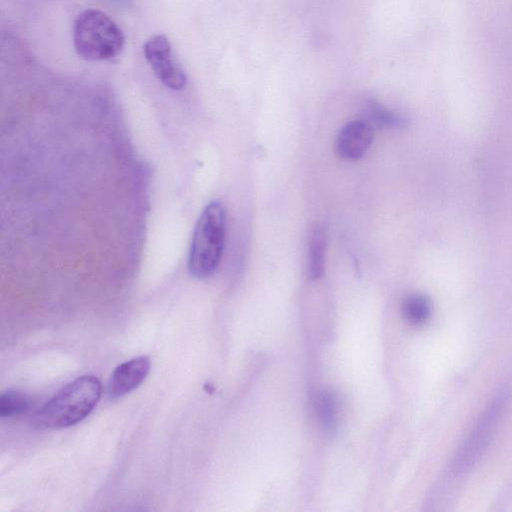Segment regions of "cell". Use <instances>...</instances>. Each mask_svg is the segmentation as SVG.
Returning a JSON list of instances; mask_svg holds the SVG:
<instances>
[{
  "label": "cell",
  "mask_w": 512,
  "mask_h": 512,
  "mask_svg": "<svg viewBox=\"0 0 512 512\" xmlns=\"http://www.w3.org/2000/svg\"><path fill=\"white\" fill-rule=\"evenodd\" d=\"M102 394L100 380L83 375L59 390L36 414V422L45 428H64L85 419Z\"/></svg>",
  "instance_id": "6da1fadb"
},
{
  "label": "cell",
  "mask_w": 512,
  "mask_h": 512,
  "mask_svg": "<svg viewBox=\"0 0 512 512\" xmlns=\"http://www.w3.org/2000/svg\"><path fill=\"white\" fill-rule=\"evenodd\" d=\"M226 234V212L220 202L205 206L196 223L188 256V271L196 279H206L217 270Z\"/></svg>",
  "instance_id": "7a4b0ae2"
},
{
  "label": "cell",
  "mask_w": 512,
  "mask_h": 512,
  "mask_svg": "<svg viewBox=\"0 0 512 512\" xmlns=\"http://www.w3.org/2000/svg\"><path fill=\"white\" fill-rule=\"evenodd\" d=\"M73 43L79 57L103 61L121 52L125 38L122 30L106 13L87 9L75 19Z\"/></svg>",
  "instance_id": "3957f363"
},
{
  "label": "cell",
  "mask_w": 512,
  "mask_h": 512,
  "mask_svg": "<svg viewBox=\"0 0 512 512\" xmlns=\"http://www.w3.org/2000/svg\"><path fill=\"white\" fill-rule=\"evenodd\" d=\"M509 399L507 389L500 390L492 399L453 462V471L461 475L468 471L486 450Z\"/></svg>",
  "instance_id": "277c9868"
},
{
  "label": "cell",
  "mask_w": 512,
  "mask_h": 512,
  "mask_svg": "<svg viewBox=\"0 0 512 512\" xmlns=\"http://www.w3.org/2000/svg\"><path fill=\"white\" fill-rule=\"evenodd\" d=\"M143 51L152 71L163 85L172 90H181L186 86V74L176 61L165 35L157 34L148 39Z\"/></svg>",
  "instance_id": "5b68a950"
},
{
  "label": "cell",
  "mask_w": 512,
  "mask_h": 512,
  "mask_svg": "<svg viewBox=\"0 0 512 512\" xmlns=\"http://www.w3.org/2000/svg\"><path fill=\"white\" fill-rule=\"evenodd\" d=\"M373 137L372 125L367 120L351 121L342 127L336 137V154L343 160H358L371 146Z\"/></svg>",
  "instance_id": "8992f818"
},
{
  "label": "cell",
  "mask_w": 512,
  "mask_h": 512,
  "mask_svg": "<svg viewBox=\"0 0 512 512\" xmlns=\"http://www.w3.org/2000/svg\"><path fill=\"white\" fill-rule=\"evenodd\" d=\"M150 368V358L144 355L134 357L118 365L108 381V396L115 399L132 392L146 379Z\"/></svg>",
  "instance_id": "52a82bcc"
},
{
  "label": "cell",
  "mask_w": 512,
  "mask_h": 512,
  "mask_svg": "<svg viewBox=\"0 0 512 512\" xmlns=\"http://www.w3.org/2000/svg\"><path fill=\"white\" fill-rule=\"evenodd\" d=\"M432 311L431 300L422 293L409 294L402 301V316L410 325L422 326L426 324L431 318Z\"/></svg>",
  "instance_id": "ba28073f"
},
{
  "label": "cell",
  "mask_w": 512,
  "mask_h": 512,
  "mask_svg": "<svg viewBox=\"0 0 512 512\" xmlns=\"http://www.w3.org/2000/svg\"><path fill=\"white\" fill-rule=\"evenodd\" d=\"M326 232L317 224L311 233L308 256V276L311 280L320 278L324 273Z\"/></svg>",
  "instance_id": "9c48e42d"
},
{
  "label": "cell",
  "mask_w": 512,
  "mask_h": 512,
  "mask_svg": "<svg viewBox=\"0 0 512 512\" xmlns=\"http://www.w3.org/2000/svg\"><path fill=\"white\" fill-rule=\"evenodd\" d=\"M366 114L367 121L377 127L399 129L406 125V119L402 115L388 110L379 103L370 102Z\"/></svg>",
  "instance_id": "30bf717a"
},
{
  "label": "cell",
  "mask_w": 512,
  "mask_h": 512,
  "mask_svg": "<svg viewBox=\"0 0 512 512\" xmlns=\"http://www.w3.org/2000/svg\"><path fill=\"white\" fill-rule=\"evenodd\" d=\"M29 407L28 398L18 391H6L0 396L1 417H12L24 413Z\"/></svg>",
  "instance_id": "8fae6325"
},
{
  "label": "cell",
  "mask_w": 512,
  "mask_h": 512,
  "mask_svg": "<svg viewBox=\"0 0 512 512\" xmlns=\"http://www.w3.org/2000/svg\"><path fill=\"white\" fill-rule=\"evenodd\" d=\"M318 417L323 428L333 431L336 426V401L332 394L324 392L318 398Z\"/></svg>",
  "instance_id": "7c38bea8"
}]
</instances>
